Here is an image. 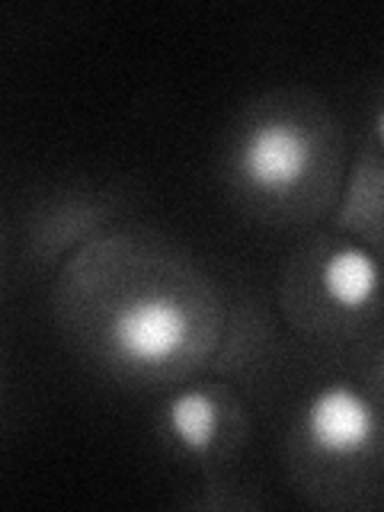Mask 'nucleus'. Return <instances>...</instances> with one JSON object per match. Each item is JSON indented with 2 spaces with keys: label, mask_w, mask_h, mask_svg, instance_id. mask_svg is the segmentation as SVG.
<instances>
[{
  "label": "nucleus",
  "mask_w": 384,
  "mask_h": 512,
  "mask_svg": "<svg viewBox=\"0 0 384 512\" xmlns=\"http://www.w3.org/2000/svg\"><path fill=\"white\" fill-rule=\"evenodd\" d=\"M167 432L176 439V445L189 455H202L212 448L221 429V410L215 404V397L208 391H183L170 397V404L164 410Z\"/></svg>",
  "instance_id": "5"
},
{
  "label": "nucleus",
  "mask_w": 384,
  "mask_h": 512,
  "mask_svg": "<svg viewBox=\"0 0 384 512\" xmlns=\"http://www.w3.org/2000/svg\"><path fill=\"white\" fill-rule=\"evenodd\" d=\"M189 336L186 311L167 295H148L116 314L112 343L132 365H164L183 349Z\"/></svg>",
  "instance_id": "2"
},
{
  "label": "nucleus",
  "mask_w": 384,
  "mask_h": 512,
  "mask_svg": "<svg viewBox=\"0 0 384 512\" xmlns=\"http://www.w3.org/2000/svg\"><path fill=\"white\" fill-rule=\"evenodd\" d=\"M375 135H378L381 148H384V106L378 109V116H375Z\"/></svg>",
  "instance_id": "6"
},
{
  "label": "nucleus",
  "mask_w": 384,
  "mask_h": 512,
  "mask_svg": "<svg viewBox=\"0 0 384 512\" xmlns=\"http://www.w3.org/2000/svg\"><path fill=\"white\" fill-rule=\"evenodd\" d=\"M320 285L343 311H362L381 295V266L365 247H340L324 260Z\"/></svg>",
  "instance_id": "4"
},
{
  "label": "nucleus",
  "mask_w": 384,
  "mask_h": 512,
  "mask_svg": "<svg viewBox=\"0 0 384 512\" xmlns=\"http://www.w3.org/2000/svg\"><path fill=\"white\" fill-rule=\"evenodd\" d=\"M304 439L327 458H352L378 439V413L372 400L349 388L346 381L327 384L311 394L301 413Z\"/></svg>",
  "instance_id": "1"
},
{
  "label": "nucleus",
  "mask_w": 384,
  "mask_h": 512,
  "mask_svg": "<svg viewBox=\"0 0 384 512\" xmlns=\"http://www.w3.org/2000/svg\"><path fill=\"white\" fill-rule=\"evenodd\" d=\"M237 164L256 192L285 196L308 170V141L292 122H263L240 144Z\"/></svg>",
  "instance_id": "3"
}]
</instances>
